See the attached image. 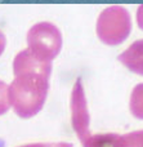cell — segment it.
I'll use <instances>...</instances> for the list:
<instances>
[{
	"instance_id": "6da1fadb",
	"label": "cell",
	"mask_w": 143,
	"mask_h": 147,
	"mask_svg": "<svg viewBox=\"0 0 143 147\" xmlns=\"http://www.w3.org/2000/svg\"><path fill=\"white\" fill-rule=\"evenodd\" d=\"M14 79L9 85V101L15 115L30 119L45 103L52 75V62L38 59L28 49L21 51L13 61Z\"/></svg>"
},
{
	"instance_id": "7a4b0ae2",
	"label": "cell",
	"mask_w": 143,
	"mask_h": 147,
	"mask_svg": "<svg viewBox=\"0 0 143 147\" xmlns=\"http://www.w3.org/2000/svg\"><path fill=\"white\" fill-rule=\"evenodd\" d=\"M97 36L106 45L116 47L126 40L132 31V18L124 7L112 5L101 12L97 20Z\"/></svg>"
},
{
	"instance_id": "3957f363",
	"label": "cell",
	"mask_w": 143,
	"mask_h": 147,
	"mask_svg": "<svg viewBox=\"0 0 143 147\" xmlns=\"http://www.w3.org/2000/svg\"><path fill=\"white\" fill-rule=\"evenodd\" d=\"M27 45L31 54L43 62H52L62 49V34L50 22H39L27 32Z\"/></svg>"
},
{
	"instance_id": "277c9868",
	"label": "cell",
	"mask_w": 143,
	"mask_h": 147,
	"mask_svg": "<svg viewBox=\"0 0 143 147\" xmlns=\"http://www.w3.org/2000/svg\"><path fill=\"white\" fill-rule=\"evenodd\" d=\"M71 124L83 142L90 137V114L81 79H77L71 92Z\"/></svg>"
},
{
	"instance_id": "5b68a950",
	"label": "cell",
	"mask_w": 143,
	"mask_h": 147,
	"mask_svg": "<svg viewBox=\"0 0 143 147\" xmlns=\"http://www.w3.org/2000/svg\"><path fill=\"white\" fill-rule=\"evenodd\" d=\"M117 59L129 71L143 76V39L134 41L128 47Z\"/></svg>"
},
{
	"instance_id": "8992f818",
	"label": "cell",
	"mask_w": 143,
	"mask_h": 147,
	"mask_svg": "<svg viewBox=\"0 0 143 147\" xmlns=\"http://www.w3.org/2000/svg\"><path fill=\"white\" fill-rule=\"evenodd\" d=\"M84 147H120V134L105 133V134L90 136L85 142Z\"/></svg>"
},
{
	"instance_id": "52a82bcc",
	"label": "cell",
	"mask_w": 143,
	"mask_h": 147,
	"mask_svg": "<svg viewBox=\"0 0 143 147\" xmlns=\"http://www.w3.org/2000/svg\"><path fill=\"white\" fill-rule=\"evenodd\" d=\"M129 109H130V114L136 119L143 120V83L137 84L132 90Z\"/></svg>"
},
{
	"instance_id": "ba28073f",
	"label": "cell",
	"mask_w": 143,
	"mask_h": 147,
	"mask_svg": "<svg viewBox=\"0 0 143 147\" xmlns=\"http://www.w3.org/2000/svg\"><path fill=\"white\" fill-rule=\"evenodd\" d=\"M120 147H143V130L120 136Z\"/></svg>"
},
{
	"instance_id": "9c48e42d",
	"label": "cell",
	"mask_w": 143,
	"mask_h": 147,
	"mask_svg": "<svg viewBox=\"0 0 143 147\" xmlns=\"http://www.w3.org/2000/svg\"><path fill=\"white\" fill-rule=\"evenodd\" d=\"M9 85L0 80V115H4L9 110Z\"/></svg>"
},
{
	"instance_id": "30bf717a",
	"label": "cell",
	"mask_w": 143,
	"mask_h": 147,
	"mask_svg": "<svg viewBox=\"0 0 143 147\" xmlns=\"http://www.w3.org/2000/svg\"><path fill=\"white\" fill-rule=\"evenodd\" d=\"M19 147H72L71 143L67 142H52V143H30Z\"/></svg>"
},
{
	"instance_id": "8fae6325",
	"label": "cell",
	"mask_w": 143,
	"mask_h": 147,
	"mask_svg": "<svg viewBox=\"0 0 143 147\" xmlns=\"http://www.w3.org/2000/svg\"><path fill=\"white\" fill-rule=\"evenodd\" d=\"M137 23H138V27L143 31V4L139 5L137 9Z\"/></svg>"
},
{
	"instance_id": "7c38bea8",
	"label": "cell",
	"mask_w": 143,
	"mask_h": 147,
	"mask_svg": "<svg viewBox=\"0 0 143 147\" xmlns=\"http://www.w3.org/2000/svg\"><path fill=\"white\" fill-rule=\"evenodd\" d=\"M5 47H7V38H5L4 32L0 30V56H1L3 52L5 51Z\"/></svg>"
}]
</instances>
